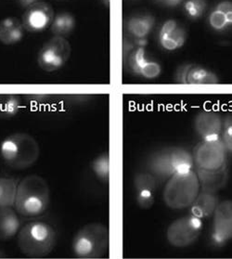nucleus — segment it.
Segmentation results:
<instances>
[{
    "label": "nucleus",
    "instance_id": "bb28decb",
    "mask_svg": "<svg viewBox=\"0 0 232 259\" xmlns=\"http://www.w3.org/2000/svg\"><path fill=\"white\" fill-rule=\"evenodd\" d=\"M220 139L226 152L232 153V115L226 116L224 120Z\"/></svg>",
    "mask_w": 232,
    "mask_h": 259
},
{
    "label": "nucleus",
    "instance_id": "412c9836",
    "mask_svg": "<svg viewBox=\"0 0 232 259\" xmlns=\"http://www.w3.org/2000/svg\"><path fill=\"white\" fill-rule=\"evenodd\" d=\"M19 181L12 177H0V208L14 207Z\"/></svg>",
    "mask_w": 232,
    "mask_h": 259
},
{
    "label": "nucleus",
    "instance_id": "473e14b6",
    "mask_svg": "<svg viewBox=\"0 0 232 259\" xmlns=\"http://www.w3.org/2000/svg\"><path fill=\"white\" fill-rule=\"evenodd\" d=\"M32 97H33L34 101H37L39 102H45V100L51 98L50 95H32Z\"/></svg>",
    "mask_w": 232,
    "mask_h": 259
},
{
    "label": "nucleus",
    "instance_id": "aec40b11",
    "mask_svg": "<svg viewBox=\"0 0 232 259\" xmlns=\"http://www.w3.org/2000/svg\"><path fill=\"white\" fill-rule=\"evenodd\" d=\"M172 166L176 172H187L194 167V159L192 152L180 147H169Z\"/></svg>",
    "mask_w": 232,
    "mask_h": 259
},
{
    "label": "nucleus",
    "instance_id": "f3484780",
    "mask_svg": "<svg viewBox=\"0 0 232 259\" xmlns=\"http://www.w3.org/2000/svg\"><path fill=\"white\" fill-rule=\"evenodd\" d=\"M22 228V221L13 207L0 208V241L8 242L16 237Z\"/></svg>",
    "mask_w": 232,
    "mask_h": 259
},
{
    "label": "nucleus",
    "instance_id": "7ed1b4c3",
    "mask_svg": "<svg viewBox=\"0 0 232 259\" xmlns=\"http://www.w3.org/2000/svg\"><path fill=\"white\" fill-rule=\"evenodd\" d=\"M0 155L4 163L12 168H29L39 159V144L27 133H14L1 142Z\"/></svg>",
    "mask_w": 232,
    "mask_h": 259
},
{
    "label": "nucleus",
    "instance_id": "6e6552de",
    "mask_svg": "<svg viewBox=\"0 0 232 259\" xmlns=\"http://www.w3.org/2000/svg\"><path fill=\"white\" fill-rule=\"evenodd\" d=\"M226 148L221 139L202 140L193 149L194 165L206 170H215L226 164Z\"/></svg>",
    "mask_w": 232,
    "mask_h": 259
},
{
    "label": "nucleus",
    "instance_id": "0eeeda50",
    "mask_svg": "<svg viewBox=\"0 0 232 259\" xmlns=\"http://www.w3.org/2000/svg\"><path fill=\"white\" fill-rule=\"evenodd\" d=\"M203 227L201 219L193 214L183 217L170 224L166 231L167 241L174 247H187L198 240Z\"/></svg>",
    "mask_w": 232,
    "mask_h": 259
},
{
    "label": "nucleus",
    "instance_id": "9b49d317",
    "mask_svg": "<svg viewBox=\"0 0 232 259\" xmlns=\"http://www.w3.org/2000/svg\"><path fill=\"white\" fill-rule=\"evenodd\" d=\"M158 179L149 171H141L134 177V188L136 191V202L142 209L153 207L155 191L158 187Z\"/></svg>",
    "mask_w": 232,
    "mask_h": 259
},
{
    "label": "nucleus",
    "instance_id": "f03ea898",
    "mask_svg": "<svg viewBox=\"0 0 232 259\" xmlns=\"http://www.w3.org/2000/svg\"><path fill=\"white\" fill-rule=\"evenodd\" d=\"M58 234L53 226L40 220L22 226L17 235L20 251L31 258L48 256L56 246Z\"/></svg>",
    "mask_w": 232,
    "mask_h": 259
},
{
    "label": "nucleus",
    "instance_id": "a878e982",
    "mask_svg": "<svg viewBox=\"0 0 232 259\" xmlns=\"http://www.w3.org/2000/svg\"><path fill=\"white\" fill-rule=\"evenodd\" d=\"M91 170L97 179L107 183L110 179V157L109 153L104 152L97 156L91 163Z\"/></svg>",
    "mask_w": 232,
    "mask_h": 259
},
{
    "label": "nucleus",
    "instance_id": "b1692460",
    "mask_svg": "<svg viewBox=\"0 0 232 259\" xmlns=\"http://www.w3.org/2000/svg\"><path fill=\"white\" fill-rule=\"evenodd\" d=\"M153 19L150 16H136L131 18L127 23V29L134 37L143 38L153 28Z\"/></svg>",
    "mask_w": 232,
    "mask_h": 259
},
{
    "label": "nucleus",
    "instance_id": "ddd939ff",
    "mask_svg": "<svg viewBox=\"0 0 232 259\" xmlns=\"http://www.w3.org/2000/svg\"><path fill=\"white\" fill-rule=\"evenodd\" d=\"M125 62L132 73L142 75L144 78H156L162 72L160 64L148 60L145 51L141 47L131 51Z\"/></svg>",
    "mask_w": 232,
    "mask_h": 259
},
{
    "label": "nucleus",
    "instance_id": "4be33fe9",
    "mask_svg": "<svg viewBox=\"0 0 232 259\" xmlns=\"http://www.w3.org/2000/svg\"><path fill=\"white\" fill-rule=\"evenodd\" d=\"M217 83L218 78L215 73L202 66L191 65L187 74V84H213Z\"/></svg>",
    "mask_w": 232,
    "mask_h": 259
},
{
    "label": "nucleus",
    "instance_id": "72a5a7b5",
    "mask_svg": "<svg viewBox=\"0 0 232 259\" xmlns=\"http://www.w3.org/2000/svg\"><path fill=\"white\" fill-rule=\"evenodd\" d=\"M160 1H163L164 3H166L167 5L175 6V5H177L181 0H160Z\"/></svg>",
    "mask_w": 232,
    "mask_h": 259
},
{
    "label": "nucleus",
    "instance_id": "c85d7f7f",
    "mask_svg": "<svg viewBox=\"0 0 232 259\" xmlns=\"http://www.w3.org/2000/svg\"><path fill=\"white\" fill-rule=\"evenodd\" d=\"M209 23L210 25L215 30H222L225 26H226V24H228L226 22V16L224 15V13L218 10H215L211 13Z\"/></svg>",
    "mask_w": 232,
    "mask_h": 259
},
{
    "label": "nucleus",
    "instance_id": "c756f323",
    "mask_svg": "<svg viewBox=\"0 0 232 259\" xmlns=\"http://www.w3.org/2000/svg\"><path fill=\"white\" fill-rule=\"evenodd\" d=\"M215 10H218L224 13L226 16V22L232 24V2L231 1H223L219 3Z\"/></svg>",
    "mask_w": 232,
    "mask_h": 259
},
{
    "label": "nucleus",
    "instance_id": "2eb2a0df",
    "mask_svg": "<svg viewBox=\"0 0 232 259\" xmlns=\"http://www.w3.org/2000/svg\"><path fill=\"white\" fill-rule=\"evenodd\" d=\"M147 171L155 176L158 180H168L175 174L170 159L169 148H164L152 152L146 161Z\"/></svg>",
    "mask_w": 232,
    "mask_h": 259
},
{
    "label": "nucleus",
    "instance_id": "cd10ccee",
    "mask_svg": "<svg viewBox=\"0 0 232 259\" xmlns=\"http://www.w3.org/2000/svg\"><path fill=\"white\" fill-rule=\"evenodd\" d=\"M206 8L204 0H188L185 3V10L193 18H198L204 13Z\"/></svg>",
    "mask_w": 232,
    "mask_h": 259
},
{
    "label": "nucleus",
    "instance_id": "7c9ffc66",
    "mask_svg": "<svg viewBox=\"0 0 232 259\" xmlns=\"http://www.w3.org/2000/svg\"><path fill=\"white\" fill-rule=\"evenodd\" d=\"M192 64H187V65H183L177 69L176 75H175V80L177 83L180 84H187V74Z\"/></svg>",
    "mask_w": 232,
    "mask_h": 259
},
{
    "label": "nucleus",
    "instance_id": "4468645a",
    "mask_svg": "<svg viewBox=\"0 0 232 259\" xmlns=\"http://www.w3.org/2000/svg\"><path fill=\"white\" fill-rule=\"evenodd\" d=\"M195 172L198 177L201 191L216 193L226 186L228 181L227 164L215 170H206L195 166Z\"/></svg>",
    "mask_w": 232,
    "mask_h": 259
},
{
    "label": "nucleus",
    "instance_id": "f704fd0d",
    "mask_svg": "<svg viewBox=\"0 0 232 259\" xmlns=\"http://www.w3.org/2000/svg\"><path fill=\"white\" fill-rule=\"evenodd\" d=\"M4 257H6V253L0 249V258H4Z\"/></svg>",
    "mask_w": 232,
    "mask_h": 259
},
{
    "label": "nucleus",
    "instance_id": "a211bd4d",
    "mask_svg": "<svg viewBox=\"0 0 232 259\" xmlns=\"http://www.w3.org/2000/svg\"><path fill=\"white\" fill-rule=\"evenodd\" d=\"M218 203V197L215 193L201 191L191 205V214L201 220L207 219L214 214Z\"/></svg>",
    "mask_w": 232,
    "mask_h": 259
},
{
    "label": "nucleus",
    "instance_id": "20e7f679",
    "mask_svg": "<svg viewBox=\"0 0 232 259\" xmlns=\"http://www.w3.org/2000/svg\"><path fill=\"white\" fill-rule=\"evenodd\" d=\"M201 192L198 177L194 169L176 172L170 177L164 190V203L171 209L187 208Z\"/></svg>",
    "mask_w": 232,
    "mask_h": 259
},
{
    "label": "nucleus",
    "instance_id": "c9c22d12",
    "mask_svg": "<svg viewBox=\"0 0 232 259\" xmlns=\"http://www.w3.org/2000/svg\"><path fill=\"white\" fill-rule=\"evenodd\" d=\"M104 1H105V2H108V1H109V0H104Z\"/></svg>",
    "mask_w": 232,
    "mask_h": 259
},
{
    "label": "nucleus",
    "instance_id": "9d476101",
    "mask_svg": "<svg viewBox=\"0 0 232 259\" xmlns=\"http://www.w3.org/2000/svg\"><path fill=\"white\" fill-rule=\"evenodd\" d=\"M55 17L51 4L40 1L29 7L23 13V27L30 33H40L51 27Z\"/></svg>",
    "mask_w": 232,
    "mask_h": 259
},
{
    "label": "nucleus",
    "instance_id": "f8f14e48",
    "mask_svg": "<svg viewBox=\"0 0 232 259\" xmlns=\"http://www.w3.org/2000/svg\"><path fill=\"white\" fill-rule=\"evenodd\" d=\"M224 120L214 111H202L194 119V130L202 140L220 139Z\"/></svg>",
    "mask_w": 232,
    "mask_h": 259
},
{
    "label": "nucleus",
    "instance_id": "2f4dec72",
    "mask_svg": "<svg viewBox=\"0 0 232 259\" xmlns=\"http://www.w3.org/2000/svg\"><path fill=\"white\" fill-rule=\"evenodd\" d=\"M18 1H19V4H20L21 6L23 7V8H25V9H27L29 7L34 5L35 3L40 2V1H42V0H18Z\"/></svg>",
    "mask_w": 232,
    "mask_h": 259
},
{
    "label": "nucleus",
    "instance_id": "f257e3e1",
    "mask_svg": "<svg viewBox=\"0 0 232 259\" xmlns=\"http://www.w3.org/2000/svg\"><path fill=\"white\" fill-rule=\"evenodd\" d=\"M51 203V189L45 179L37 175L26 176L18 183L14 209L24 218L44 214Z\"/></svg>",
    "mask_w": 232,
    "mask_h": 259
},
{
    "label": "nucleus",
    "instance_id": "39448f33",
    "mask_svg": "<svg viewBox=\"0 0 232 259\" xmlns=\"http://www.w3.org/2000/svg\"><path fill=\"white\" fill-rule=\"evenodd\" d=\"M109 248V230L102 223H89L82 227L72 242L73 253L79 258H101Z\"/></svg>",
    "mask_w": 232,
    "mask_h": 259
},
{
    "label": "nucleus",
    "instance_id": "6ab92c4d",
    "mask_svg": "<svg viewBox=\"0 0 232 259\" xmlns=\"http://www.w3.org/2000/svg\"><path fill=\"white\" fill-rule=\"evenodd\" d=\"M23 24L19 19L5 18L0 22V42L4 45H13L23 39Z\"/></svg>",
    "mask_w": 232,
    "mask_h": 259
},
{
    "label": "nucleus",
    "instance_id": "dca6fc26",
    "mask_svg": "<svg viewBox=\"0 0 232 259\" xmlns=\"http://www.w3.org/2000/svg\"><path fill=\"white\" fill-rule=\"evenodd\" d=\"M159 40L165 50L176 51L185 44L186 33L175 21H167L160 30Z\"/></svg>",
    "mask_w": 232,
    "mask_h": 259
},
{
    "label": "nucleus",
    "instance_id": "5701e85b",
    "mask_svg": "<svg viewBox=\"0 0 232 259\" xmlns=\"http://www.w3.org/2000/svg\"><path fill=\"white\" fill-rule=\"evenodd\" d=\"M75 27V19L67 12H63L54 17L51 23V32L56 36L68 35L74 31Z\"/></svg>",
    "mask_w": 232,
    "mask_h": 259
},
{
    "label": "nucleus",
    "instance_id": "423d86ee",
    "mask_svg": "<svg viewBox=\"0 0 232 259\" xmlns=\"http://www.w3.org/2000/svg\"><path fill=\"white\" fill-rule=\"evenodd\" d=\"M71 45L63 36H55L45 42L37 55L39 67L48 73L58 71L66 64L71 56Z\"/></svg>",
    "mask_w": 232,
    "mask_h": 259
},
{
    "label": "nucleus",
    "instance_id": "393cba45",
    "mask_svg": "<svg viewBox=\"0 0 232 259\" xmlns=\"http://www.w3.org/2000/svg\"><path fill=\"white\" fill-rule=\"evenodd\" d=\"M21 108V99L16 95L0 96V118H12L13 116L17 115Z\"/></svg>",
    "mask_w": 232,
    "mask_h": 259
},
{
    "label": "nucleus",
    "instance_id": "1a4fd4ad",
    "mask_svg": "<svg viewBox=\"0 0 232 259\" xmlns=\"http://www.w3.org/2000/svg\"><path fill=\"white\" fill-rule=\"evenodd\" d=\"M213 215L211 241L215 246H224L232 240V201L218 203Z\"/></svg>",
    "mask_w": 232,
    "mask_h": 259
}]
</instances>
